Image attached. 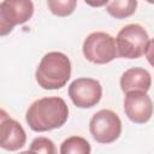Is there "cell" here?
Instances as JSON below:
<instances>
[{
    "instance_id": "6da1fadb",
    "label": "cell",
    "mask_w": 154,
    "mask_h": 154,
    "mask_svg": "<svg viewBox=\"0 0 154 154\" xmlns=\"http://www.w3.org/2000/svg\"><path fill=\"white\" fill-rule=\"evenodd\" d=\"M69 118V107L58 96L41 97L34 101L25 114L29 128L36 132H45L63 126Z\"/></svg>"
},
{
    "instance_id": "7a4b0ae2",
    "label": "cell",
    "mask_w": 154,
    "mask_h": 154,
    "mask_svg": "<svg viewBox=\"0 0 154 154\" xmlns=\"http://www.w3.org/2000/svg\"><path fill=\"white\" fill-rule=\"evenodd\" d=\"M35 77L42 89H60L71 77V61L61 52H48L42 57Z\"/></svg>"
},
{
    "instance_id": "3957f363",
    "label": "cell",
    "mask_w": 154,
    "mask_h": 154,
    "mask_svg": "<svg viewBox=\"0 0 154 154\" xmlns=\"http://www.w3.org/2000/svg\"><path fill=\"white\" fill-rule=\"evenodd\" d=\"M148 42V32L142 25L136 23L128 24L119 30L116 37L118 57L137 59L144 54Z\"/></svg>"
},
{
    "instance_id": "277c9868",
    "label": "cell",
    "mask_w": 154,
    "mask_h": 154,
    "mask_svg": "<svg viewBox=\"0 0 154 154\" xmlns=\"http://www.w3.org/2000/svg\"><path fill=\"white\" fill-rule=\"evenodd\" d=\"M83 55L94 64H107L118 57V49L114 37L103 31L89 34L83 42Z\"/></svg>"
},
{
    "instance_id": "5b68a950",
    "label": "cell",
    "mask_w": 154,
    "mask_h": 154,
    "mask_svg": "<svg viewBox=\"0 0 154 154\" xmlns=\"http://www.w3.org/2000/svg\"><path fill=\"white\" fill-rule=\"evenodd\" d=\"M89 131L96 142L113 143L122 134V120L112 109H100L91 117Z\"/></svg>"
},
{
    "instance_id": "8992f818",
    "label": "cell",
    "mask_w": 154,
    "mask_h": 154,
    "mask_svg": "<svg viewBox=\"0 0 154 154\" xmlns=\"http://www.w3.org/2000/svg\"><path fill=\"white\" fill-rule=\"evenodd\" d=\"M32 14L31 0H2L0 4V35L6 36L16 25L28 22Z\"/></svg>"
},
{
    "instance_id": "52a82bcc",
    "label": "cell",
    "mask_w": 154,
    "mask_h": 154,
    "mask_svg": "<svg viewBox=\"0 0 154 154\" xmlns=\"http://www.w3.org/2000/svg\"><path fill=\"white\" fill-rule=\"evenodd\" d=\"M69 96L75 106L79 108H91L96 106L102 96V87L94 78H77L69 85Z\"/></svg>"
},
{
    "instance_id": "ba28073f",
    "label": "cell",
    "mask_w": 154,
    "mask_h": 154,
    "mask_svg": "<svg viewBox=\"0 0 154 154\" xmlns=\"http://www.w3.org/2000/svg\"><path fill=\"white\" fill-rule=\"evenodd\" d=\"M153 101L147 91H130L125 94L124 99V112L126 117L136 123L144 124L153 116Z\"/></svg>"
},
{
    "instance_id": "9c48e42d",
    "label": "cell",
    "mask_w": 154,
    "mask_h": 154,
    "mask_svg": "<svg viewBox=\"0 0 154 154\" xmlns=\"http://www.w3.org/2000/svg\"><path fill=\"white\" fill-rule=\"evenodd\" d=\"M26 134L23 126L14 119L7 116L5 109H1L0 116V147L5 150L14 152L25 146Z\"/></svg>"
},
{
    "instance_id": "30bf717a",
    "label": "cell",
    "mask_w": 154,
    "mask_h": 154,
    "mask_svg": "<svg viewBox=\"0 0 154 154\" xmlns=\"http://www.w3.org/2000/svg\"><path fill=\"white\" fill-rule=\"evenodd\" d=\"M152 85V76L143 67H131L126 70L120 77V88L126 94L140 90L148 91Z\"/></svg>"
},
{
    "instance_id": "8fae6325",
    "label": "cell",
    "mask_w": 154,
    "mask_h": 154,
    "mask_svg": "<svg viewBox=\"0 0 154 154\" xmlns=\"http://www.w3.org/2000/svg\"><path fill=\"white\" fill-rule=\"evenodd\" d=\"M137 8V0H109L106 11L116 19H125L131 17Z\"/></svg>"
},
{
    "instance_id": "7c38bea8",
    "label": "cell",
    "mask_w": 154,
    "mask_h": 154,
    "mask_svg": "<svg viewBox=\"0 0 154 154\" xmlns=\"http://www.w3.org/2000/svg\"><path fill=\"white\" fill-rule=\"evenodd\" d=\"M90 152L91 148L89 142L79 136H71L60 146L61 154H89Z\"/></svg>"
},
{
    "instance_id": "4fadbf2b",
    "label": "cell",
    "mask_w": 154,
    "mask_h": 154,
    "mask_svg": "<svg viewBox=\"0 0 154 154\" xmlns=\"http://www.w3.org/2000/svg\"><path fill=\"white\" fill-rule=\"evenodd\" d=\"M48 10L58 17L72 14L77 6V0H47Z\"/></svg>"
},
{
    "instance_id": "5bb4252c",
    "label": "cell",
    "mask_w": 154,
    "mask_h": 154,
    "mask_svg": "<svg viewBox=\"0 0 154 154\" xmlns=\"http://www.w3.org/2000/svg\"><path fill=\"white\" fill-rule=\"evenodd\" d=\"M29 152L55 154L57 149H55V146H54L52 140H49L47 137H36L35 140H32V142L29 147Z\"/></svg>"
},
{
    "instance_id": "9a60e30c",
    "label": "cell",
    "mask_w": 154,
    "mask_h": 154,
    "mask_svg": "<svg viewBox=\"0 0 154 154\" xmlns=\"http://www.w3.org/2000/svg\"><path fill=\"white\" fill-rule=\"evenodd\" d=\"M144 54H146V58H147L148 63L154 67V38L149 40Z\"/></svg>"
},
{
    "instance_id": "2e32d148",
    "label": "cell",
    "mask_w": 154,
    "mask_h": 154,
    "mask_svg": "<svg viewBox=\"0 0 154 154\" xmlns=\"http://www.w3.org/2000/svg\"><path fill=\"white\" fill-rule=\"evenodd\" d=\"M87 5L91 6V7H101L105 6L106 4H108L109 0H84Z\"/></svg>"
},
{
    "instance_id": "e0dca14e",
    "label": "cell",
    "mask_w": 154,
    "mask_h": 154,
    "mask_svg": "<svg viewBox=\"0 0 154 154\" xmlns=\"http://www.w3.org/2000/svg\"><path fill=\"white\" fill-rule=\"evenodd\" d=\"M147 2H149V4H154V0H146Z\"/></svg>"
}]
</instances>
